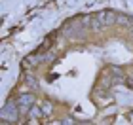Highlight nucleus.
<instances>
[{"label":"nucleus","mask_w":133,"mask_h":125,"mask_svg":"<svg viewBox=\"0 0 133 125\" xmlns=\"http://www.w3.org/2000/svg\"><path fill=\"white\" fill-rule=\"evenodd\" d=\"M133 91V15L97 10L65 19L27 53L2 123H99Z\"/></svg>","instance_id":"obj_1"}]
</instances>
